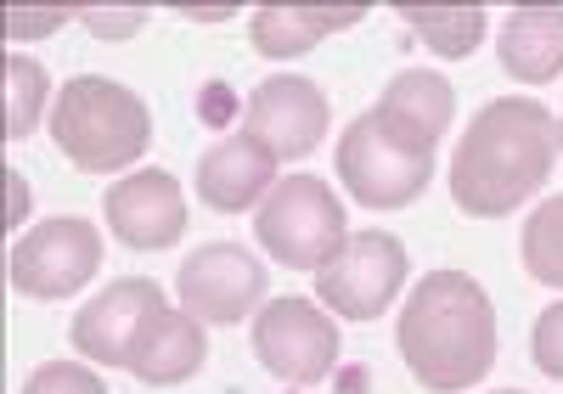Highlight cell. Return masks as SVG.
I'll list each match as a JSON object with an SVG mask.
<instances>
[{
	"instance_id": "d4e9b609",
	"label": "cell",
	"mask_w": 563,
	"mask_h": 394,
	"mask_svg": "<svg viewBox=\"0 0 563 394\" xmlns=\"http://www.w3.org/2000/svg\"><path fill=\"white\" fill-rule=\"evenodd\" d=\"M501 394H525V388H501Z\"/></svg>"
},
{
	"instance_id": "2e32d148",
	"label": "cell",
	"mask_w": 563,
	"mask_h": 394,
	"mask_svg": "<svg viewBox=\"0 0 563 394\" xmlns=\"http://www.w3.org/2000/svg\"><path fill=\"white\" fill-rule=\"evenodd\" d=\"M496 52H501V68L512 79H530V85L558 79L563 74V12L558 7L512 12L496 34Z\"/></svg>"
},
{
	"instance_id": "9a60e30c",
	"label": "cell",
	"mask_w": 563,
	"mask_h": 394,
	"mask_svg": "<svg viewBox=\"0 0 563 394\" xmlns=\"http://www.w3.org/2000/svg\"><path fill=\"white\" fill-rule=\"evenodd\" d=\"M372 113H378L400 141L434 153L445 124H451V113H456V90L440 74H429V68H406V74L389 79V90L378 96V108H372Z\"/></svg>"
},
{
	"instance_id": "603a6c76",
	"label": "cell",
	"mask_w": 563,
	"mask_h": 394,
	"mask_svg": "<svg viewBox=\"0 0 563 394\" xmlns=\"http://www.w3.org/2000/svg\"><path fill=\"white\" fill-rule=\"evenodd\" d=\"M79 23H85V29H97V40H130L141 23H147V12H141V7H135V12H102V7H85V12H79Z\"/></svg>"
},
{
	"instance_id": "5bb4252c",
	"label": "cell",
	"mask_w": 563,
	"mask_h": 394,
	"mask_svg": "<svg viewBox=\"0 0 563 394\" xmlns=\"http://www.w3.org/2000/svg\"><path fill=\"white\" fill-rule=\"evenodd\" d=\"M271 175H276V158L243 130V135H225L220 146L203 153L198 197H203V209H214V215H243L254 197L271 186Z\"/></svg>"
},
{
	"instance_id": "e0dca14e",
	"label": "cell",
	"mask_w": 563,
	"mask_h": 394,
	"mask_svg": "<svg viewBox=\"0 0 563 394\" xmlns=\"http://www.w3.org/2000/svg\"><path fill=\"white\" fill-rule=\"evenodd\" d=\"M361 18H366L361 7H321V12H310V7H260L249 34H254L260 57L282 63V57H299V52H310V45H321L327 34L355 29Z\"/></svg>"
},
{
	"instance_id": "7a4b0ae2",
	"label": "cell",
	"mask_w": 563,
	"mask_h": 394,
	"mask_svg": "<svg viewBox=\"0 0 563 394\" xmlns=\"http://www.w3.org/2000/svg\"><path fill=\"white\" fill-rule=\"evenodd\" d=\"M395 343L411 377L434 394H462L496 366V310L467 271H429L400 310Z\"/></svg>"
},
{
	"instance_id": "30bf717a",
	"label": "cell",
	"mask_w": 563,
	"mask_h": 394,
	"mask_svg": "<svg viewBox=\"0 0 563 394\" xmlns=\"http://www.w3.org/2000/svg\"><path fill=\"white\" fill-rule=\"evenodd\" d=\"M271 158H305L327 135V96L321 85L299 74H276L249 96V124H243Z\"/></svg>"
},
{
	"instance_id": "7c38bea8",
	"label": "cell",
	"mask_w": 563,
	"mask_h": 394,
	"mask_svg": "<svg viewBox=\"0 0 563 394\" xmlns=\"http://www.w3.org/2000/svg\"><path fill=\"white\" fill-rule=\"evenodd\" d=\"M102 215H108V226L124 249H169L186 231L180 186L164 169H135V175L113 180L108 197H102Z\"/></svg>"
},
{
	"instance_id": "d6986e66",
	"label": "cell",
	"mask_w": 563,
	"mask_h": 394,
	"mask_svg": "<svg viewBox=\"0 0 563 394\" xmlns=\"http://www.w3.org/2000/svg\"><path fill=\"white\" fill-rule=\"evenodd\" d=\"M525 271L547 287H563V197H547L525 220Z\"/></svg>"
},
{
	"instance_id": "8fae6325",
	"label": "cell",
	"mask_w": 563,
	"mask_h": 394,
	"mask_svg": "<svg viewBox=\"0 0 563 394\" xmlns=\"http://www.w3.org/2000/svg\"><path fill=\"white\" fill-rule=\"evenodd\" d=\"M164 310V293L147 276H124L113 287H102L79 316H74V350L102 361V366H130L135 332L147 327V316Z\"/></svg>"
},
{
	"instance_id": "9c48e42d",
	"label": "cell",
	"mask_w": 563,
	"mask_h": 394,
	"mask_svg": "<svg viewBox=\"0 0 563 394\" xmlns=\"http://www.w3.org/2000/svg\"><path fill=\"white\" fill-rule=\"evenodd\" d=\"M175 287H180V305L198 321L231 327V321H249V310L265 299V265L238 242H209V249L180 260Z\"/></svg>"
},
{
	"instance_id": "484cf974",
	"label": "cell",
	"mask_w": 563,
	"mask_h": 394,
	"mask_svg": "<svg viewBox=\"0 0 563 394\" xmlns=\"http://www.w3.org/2000/svg\"><path fill=\"white\" fill-rule=\"evenodd\" d=\"M558 146H563V124H558Z\"/></svg>"
},
{
	"instance_id": "3957f363",
	"label": "cell",
	"mask_w": 563,
	"mask_h": 394,
	"mask_svg": "<svg viewBox=\"0 0 563 394\" xmlns=\"http://www.w3.org/2000/svg\"><path fill=\"white\" fill-rule=\"evenodd\" d=\"M52 141L74 169L113 175V169H130L147 153L153 113L135 90H124L102 74H79V79L63 85L57 108H52Z\"/></svg>"
},
{
	"instance_id": "44dd1931",
	"label": "cell",
	"mask_w": 563,
	"mask_h": 394,
	"mask_svg": "<svg viewBox=\"0 0 563 394\" xmlns=\"http://www.w3.org/2000/svg\"><path fill=\"white\" fill-rule=\"evenodd\" d=\"M23 394H108V383L90 372V366H79V361H45L23 383Z\"/></svg>"
},
{
	"instance_id": "cb8c5ba5",
	"label": "cell",
	"mask_w": 563,
	"mask_h": 394,
	"mask_svg": "<svg viewBox=\"0 0 563 394\" xmlns=\"http://www.w3.org/2000/svg\"><path fill=\"white\" fill-rule=\"evenodd\" d=\"M52 23H63V12H57V18H29V12H12V18H7V29L23 34V40H29V29H52Z\"/></svg>"
},
{
	"instance_id": "6da1fadb",
	"label": "cell",
	"mask_w": 563,
	"mask_h": 394,
	"mask_svg": "<svg viewBox=\"0 0 563 394\" xmlns=\"http://www.w3.org/2000/svg\"><path fill=\"white\" fill-rule=\"evenodd\" d=\"M552 158H558V119L530 96H501L456 141L451 197L474 220L512 215L525 197L547 186Z\"/></svg>"
},
{
	"instance_id": "7402d4cb",
	"label": "cell",
	"mask_w": 563,
	"mask_h": 394,
	"mask_svg": "<svg viewBox=\"0 0 563 394\" xmlns=\"http://www.w3.org/2000/svg\"><path fill=\"white\" fill-rule=\"evenodd\" d=\"M530 355L547 377H563V305H547L536 332H530Z\"/></svg>"
},
{
	"instance_id": "4fadbf2b",
	"label": "cell",
	"mask_w": 563,
	"mask_h": 394,
	"mask_svg": "<svg viewBox=\"0 0 563 394\" xmlns=\"http://www.w3.org/2000/svg\"><path fill=\"white\" fill-rule=\"evenodd\" d=\"M209 361V343H203V321L192 310H153L147 327L135 332V350H130V372L147 383V388H169V383H186L198 377Z\"/></svg>"
},
{
	"instance_id": "8992f818",
	"label": "cell",
	"mask_w": 563,
	"mask_h": 394,
	"mask_svg": "<svg viewBox=\"0 0 563 394\" xmlns=\"http://www.w3.org/2000/svg\"><path fill=\"white\" fill-rule=\"evenodd\" d=\"M400 282H406V242L389 231H355L316 271V299L344 321H372L384 316V305H395Z\"/></svg>"
},
{
	"instance_id": "5b68a950",
	"label": "cell",
	"mask_w": 563,
	"mask_h": 394,
	"mask_svg": "<svg viewBox=\"0 0 563 394\" xmlns=\"http://www.w3.org/2000/svg\"><path fill=\"white\" fill-rule=\"evenodd\" d=\"M429 175H434V153L400 141L378 113H361L339 135V180L350 186L361 209H406L429 191Z\"/></svg>"
},
{
	"instance_id": "ba28073f",
	"label": "cell",
	"mask_w": 563,
	"mask_h": 394,
	"mask_svg": "<svg viewBox=\"0 0 563 394\" xmlns=\"http://www.w3.org/2000/svg\"><path fill=\"white\" fill-rule=\"evenodd\" d=\"M339 321L310 299H271L254 316V355L265 372H276L282 383H321L339 366Z\"/></svg>"
},
{
	"instance_id": "ffe728a7",
	"label": "cell",
	"mask_w": 563,
	"mask_h": 394,
	"mask_svg": "<svg viewBox=\"0 0 563 394\" xmlns=\"http://www.w3.org/2000/svg\"><path fill=\"white\" fill-rule=\"evenodd\" d=\"M45 102V68L29 57H7V141H23L40 124Z\"/></svg>"
},
{
	"instance_id": "52a82bcc",
	"label": "cell",
	"mask_w": 563,
	"mask_h": 394,
	"mask_svg": "<svg viewBox=\"0 0 563 394\" xmlns=\"http://www.w3.org/2000/svg\"><path fill=\"white\" fill-rule=\"evenodd\" d=\"M97 265H102V231L79 215L23 231L7 254V276L23 299H68L97 276Z\"/></svg>"
},
{
	"instance_id": "277c9868",
	"label": "cell",
	"mask_w": 563,
	"mask_h": 394,
	"mask_svg": "<svg viewBox=\"0 0 563 394\" xmlns=\"http://www.w3.org/2000/svg\"><path fill=\"white\" fill-rule=\"evenodd\" d=\"M254 237L260 249L288 265V271H321L344 249V209H339V191L327 186L321 175H288L282 180L260 215H254Z\"/></svg>"
},
{
	"instance_id": "ac0fdd59",
	"label": "cell",
	"mask_w": 563,
	"mask_h": 394,
	"mask_svg": "<svg viewBox=\"0 0 563 394\" xmlns=\"http://www.w3.org/2000/svg\"><path fill=\"white\" fill-rule=\"evenodd\" d=\"M400 18L417 29V40L440 57H474L485 40V12L479 7H400Z\"/></svg>"
}]
</instances>
